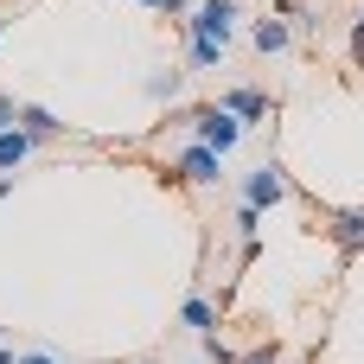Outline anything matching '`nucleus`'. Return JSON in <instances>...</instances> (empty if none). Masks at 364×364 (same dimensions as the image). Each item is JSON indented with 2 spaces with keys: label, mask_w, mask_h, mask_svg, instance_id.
Masks as SVG:
<instances>
[{
  "label": "nucleus",
  "mask_w": 364,
  "mask_h": 364,
  "mask_svg": "<svg viewBox=\"0 0 364 364\" xmlns=\"http://www.w3.org/2000/svg\"><path fill=\"white\" fill-rule=\"evenodd\" d=\"M250 45H256V58H282V51H294V26L288 19H250Z\"/></svg>",
  "instance_id": "obj_8"
},
{
  "label": "nucleus",
  "mask_w": 364,
  "mask_h": 364,
  "mask_svg": "<svg viewBox=\"0 0 364 364\" xmlns=\"http://www.w3.org/2000/svg\"><path fill=\"white\" fill-rule=\"evenodd\" d=\"M326 243L339 250V262L364 256V205H339V211H326Z\"/></svg>",
  "instance_id": "obj_6"
},
{
  "label": "nucleus",
  "mask_w": 364,
  "mask_h": 364,
  "mask_svg": "<svg viewBox=\"0 0 364 364\" xmlns=\"http://www.w3.org/2000/svg\"><path fill=\"white\" fill-rule=\"evenodd\" d=\"M141 96H147L154 109H173V102L186 96V70H179V64H154V70L141 77Z\"/></svg>",
  "instance_id": "obj_7"
},
{
  "label": "nucleus",
  "mask_w": 364,
  "mask_h": 364,
  "mask_svg": "<svg viewBox=\"0 0 364 364\" xmlns=\"http://www.w3.org/2000/svg\"><path fill=\"white\" fill-rule=\"evenodd\" d=\"M186 128H192V141H205V147H211V154H224V160H230V147L250 134V128H243L237 115H224L218 102H198V109H186Z\"/></svg>",
  "instance_id": "obj_3"
},
{
  "label": "nucleus",
  "mask_w": 364,
  "mask_h": 364,
  "mask_svg": "<svg viewBox=\"0 0 364 364\" xmlns=\"http://www.w3.org/2000/svg\"><path fill=\"white\" fill-rule=\"evenodd\" d=\"M288 198H294V179H288L282 154H269V160H256V166L243 173V205H256V211H275V205H288Z\"/></svg>",
  "instance_id": "obj_2"
},
{
  "label": "nucleus",
  "mask_w": 364,
  "mask_h": 364,
  "mask_svg": "<svg viewBox=\"0 0 364 364\" xmlns=\"http://www.w3.org/2000/svg\"><path fill=\"white\" fill-rule=\"evenodd\" d=\"M198 352H205V364H237V358H243L224 333H205V339H198Z\"/></svg>",
  "instance_id": "obj_15"
},
{
  "label": "nucleus",
  "mask_w": 364,
  "mask_h": 364,
  "mask_svg": "<svg viewBox=\"0 0 364 364\" xmlns=\"http://www.w3.org/2000/svg\"><path fill=\"white\" fill-rule=\"evenodd\" d=\"M0 364H13V352H6V346H0Z\"/></svg>",
  "instance_id": "obj_21"
},
{
  "label": "nucleus",
  "mask_w": 364,
  "mask_h": 364,
  "mask_svg": "<svg viewBox=\"0 0 364 364\" xmlns=\"http://www.w3.org/2000/svg\"><path fill=\"white\" fill-rule=\"evenodd\" d=\"M13 109H19V102H13V96L0 90V128H13Z\"/></svg>",
  "instance_id": "obj_19"
},
{
  "label": "nucleus",
  "mask_w": 364,
  "mask_h": 364,
  "mask_svg": "<svg viewBox=\"0 0 364 364\" xmlns=\"http://www.w3.org/2000/svg\"><path fill=\"white\" fill-rule=\"evenodd\" d=\"M352 70H364V19H352Z\"/></svg>",
  "instance_id": "obj_18"
},
{
  "label": "nucleus",
  "mask_w": 364,
  "mask_h": 364,
  "mask_svg": "<svg viewBox=\"0 0 364 364\" xmlns=\"http://www.w3.org/2000/svg\"><path fill=\"white\" fill-rule=\"evenodd\" d=\"M179 26H186V38L230 45V38H237V26H243V6H237V0H192Z\"/></svg>",
  "instance_id": "obj_1"
},
{
  "label": "nucleus",
  "mask_w": 364,
  "mask_h": 364,
  "mask_svg": "<svg viewBox=\"0 0 364 364\" xmlns=\"http://www.w3.org/2000/svg\"><path fill=\"white\" fill-rule=\"evenodd\" d=\"M186 77H205V70H224V45H211V38H186V64H179Z\"/></svg>",
  "instance_id": "obj_13"
},
{
  "label": "nucleus",
  "mask_w": 364,
  "mask_h": 364,
  "mask_svg": "<svg viewBox=\"0 0 364 364\" xmlns=\"http://www.w3.org/2000/svg\"><path fill=\"white\" fill-rule=\"evenodd\" d=\"M218 109H224V115H237L243 128H256V122H269V115H275L269 90H256V83H224V90H218Z\"/></svg>",
  "instance_id": "obj_5"
},
{
  "label": "nucleus",
  "mask_w": 364,
  "mask_h": 364,
  "mask_svg": "<svg viewBox=\"0 0 364 364\" xmlns=\"http://www.w3.org/2000/svg\"><path fill=\"white\" fill-rule=\"evenodd\" d=\"M0 38H6V13H0Z\"/></svg>",
  "instance_id": "obj_22"
},
{
  "label": "nucleus",
  "mask_w": 364,
  "mask_h": 364,
  "mask_svg": "<svg viewBox=\"0 0 364 364\" xmlns=\"http://www.w3.org/2000/svg\"><path fill=\"white\" fill-rule=\"evenodd\" d=\"M32 154H38V141H32L26 128H0V173H19Z\"/></svg>",
  "instance_id": "obj_12"
},
{
  "label": "nucleus",
  "mask_w": 364,
  "mask_h": 364,
  "mask_svg": "<svg viewBox=\"0 0 364 364\" xmlns=\"http://www.w3.org/2000/svg\"><path fill=\"white\" fill-rule=\"evenodd\" d=\"M358 19H364V6H358Z\"/></svg>",
  "instance_id": "obj_24"
},
{
  "label": "nucleus",
  "mask_w": 364,
  "mask_h": 364,
  "mask_svg": "<svg viewBox=\"0 0 364 364\" xmlns=\"http://www.w3.org/2000/svg\"><path fill=\"white\" fill-rule=\"evenodd\" d=\"M262 218H269V211H256V205H237V218H230L237 243H256V237H262Z\"/></svg>",
  "instance_id": "obj_14"
},
{
  "label": "nucleus",
  "mask_w": 364,
  "mask_h": 364,
  "mask_svg": "<svg viewBox=\"0 0 364 364\" xmlns=\"http://www.w3.org/2000/svg\"><path fill=\"white\" fill-rule=\"evenodd\" d=\"M179 326H186V333H192V339H205V333H218V326H224V320H218V301H211V294H198V288H192V294H186V301H179Z\"/></svg>",
  "instance_id": "obj_10"
},
{
  "label": "nucleus",
  "mask_w": 364,
  "mask_h": 364,
  "mask_svg": "<svg viewBox=\"0 0 364 364\" xmlns=\"http://www.w3.org/2000/svg\"><path fill=\"white\" fill-rule=\"evenodd\" d=\"M0 198H13V173H0Z\"/></svg>",
  "instance_id": "obj_20"
},
{
  "label": "nucleus",
  "mask_w": 364,
  "mask_h": 364,
  "mask_svg": "<svg viewBox=\"0 0 364 364\" xmlns=\"http://www.w3.org/2000/svg\"><path fill=\"white\" fill-rule=\"evenodd\" d=\"M13 364H58V352H45V346H32V352H13Z\"/></svg>",
  "instance_id": "obj_16"
},
{
  "label": "nucleus",
  "mask_w": 364,
  "mask_h": 364,
  "mask_svg": "<svg viewBox=\"0 0 364 364\" xmlns=\"http://www.w3.org/2000/svg\"><path fill=\"white\" fill-rule=\"evenodd\" d=\"M269 13L288 19L294 38H314V32H320V6H314V0H269Z\"/></svg>",
  "instance_id": "obj_11"
},
{
  "label": "nucleus",
  "mask_w": 364,
  "mask_h": 364,
  "mask_svg": "<svg viewBox=\"0 0 364 364\" xmlns=\"http://www.w3.org/2000/svg\"><path fill=\"white\" fill-rule=\"evenodd\" d=\"M237 364H282V352H275V346H256V352H243Z\"/></svg>",
  "instance_id": "obj_17"
},
{
  "label": "nucleus",
  "mask_w": 364,
  "mask_h": 364,
  "mask_svg": "<svg viewBox=\"0 0 364 364\" xmlns=\"http://www.w3.org/2000/svg\"><path fill=\"white\" fill-rule=\"evenodd\" d=\"M166 179H179V186H198V192H211L218 179H224V154H211L205 141H186L173 160H166Z\"/></svg>",
  "instance_id": "obj_4"
},
{
  "label": "nucleus",
  "mask_w": 364,
  "mask_h": 364,
  "mask_svg": "<svg viewBox=\"0 0 364 364\" xmlns=\"http://www.w3.org/2000/svg\"><path fill=\"white\" fill-rule=\"evenodd\" d=\"M141 6H154V13H160V0H141Z\"/></svg>",
  "instance_id": "obj_23"
},
{
  "label": "nucleus",
  "mask_w": 364,
  "mask_h": 364,
  "mask_svg": "<svg viewBox=\"0 0 364 364\" xmlns=\"http://www.w3.org/2000/svg\"><path fill=\"white\" fill-rule=\"evenodd\" d=\"M13 128H26V134H32L38 147H51V141H64V122H58V115H51L45 102H19V109H13Z\"/></svg>",
  "instance_id": "obj_9"
}]
</instances>
